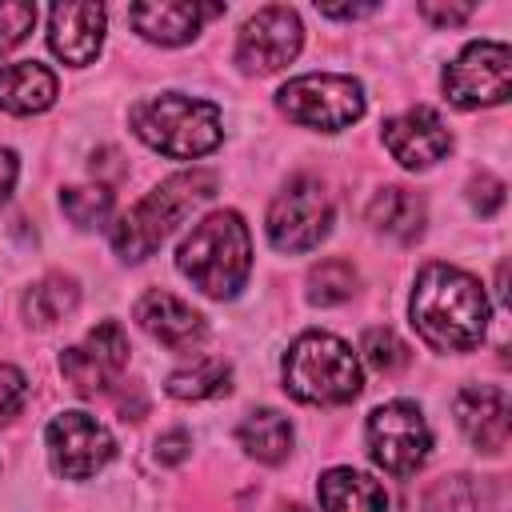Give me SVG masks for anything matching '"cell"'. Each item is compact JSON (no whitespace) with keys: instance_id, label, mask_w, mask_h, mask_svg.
Instances as JSON below:
<instances>
[{"instance_id":"1","label":"cell","mask_w":512,"mask_h":512,"mask_svg":"<svg viewBox=\"0 0 512 512\" xmlns=\"http://www.w3.org/2000/svg\"><path fill=\"white\" fill-rule=\"evenodd\" d=\"M412 324L432 348L468 352L484 340L488 328L484 288L452 264H428L412 288Z\"/></svg>"},{"instance_id":"2","label":"cell","mask_w":512,"mask_h":512,"mask_svg":"<svg viewBox=\"0 0 512 512\" xmlns=\"http://www.w3.org/2000/svg\"><path fill=\"white\" fill-rule=\"evenodd\" d=\"M216 192V172L208 168H192V172H180V176H168L160 188H152L132 212H124L116 224H112V244L124 260H144L152 256L168 236L172 228L196 208L204 204L208 196Z\"/></svg>"},{"instance_id":"3","label":"cell","mask_w":512,"mask_h":512,"mask_svg":"<svg viewBox=\"0 0 512 512\" xmlns=\"http://www.w3.org/2000/svg\"><path fill=\"white\" fill-rule=\"evenodd\" d=\"M180 272L208 296L224 300L236 296L248 268H252V240L236 212H212L204 216L192 236L180 244Z\"/></svg>"},{"instance_id":"4","label":"cell","mask_w":512,"mask_h":512,"mask_svg":"<svg viewBox=\"0 0 512 512\" xmlns=\"http://www.w3.org/2000/svg\"><path fill=\"white\" fill-rule=\"evenodd\" d=\"M132 128L148 148H156L160 156H172V160L204 156L224 136L220 108L212 100H192V96H180V92H164V96H152V100L136 104L132 108Z\"/></svg>"},{"instance_id":"5","label":"cell","mask_w":512,"mask_h":512,"mask_svg":"<svg viewBox=\"0 0 512 512\" xmlns=\"http://www.w3.org/2000/svg\"><path fill=\"white\" fill-rule=\"evenodd\" d=\"M284 388L304 404H348L360 396V364L332 332H304L284 356Z\"/></svg>"},{"instance_id":"6","label":"cell","mask_w":512,"mask_h":512,"mask_svg":"<svg viewBox=\"0 0 512 512\" xmlns=\"http://www.w3.org/2000/svg\"><path fill=\"white\" fill-rule=\"evenodd\" d=\"M280 108L296 124L336 132L364 116V88L352 76L312 72V76H296L280 88Z\"/></svg>"},{"instance_id":"7","label":"cell","mask_w":512,"mask_h":512,"mask_svg":"<svg viewBox=\"0 0 512 512\" xmlns=\"http://www.w3.org/2000/svg\"><path fill=\"white\" fill-rule=\"evenodd\" d=\"M332 204L316 176H296L268 208V240L280 252H308L328 236Z\"/></svg>"},{"instance_id":"8","label":"cell","mask_w":512,"mask_h":512,"mask_svg":"<svg viewBox=\"0 0 512 512\" xmlns=\"http://www.w3.org/2000/svg\"><path fill=\"white\" fill-rule=\"evenodd\" d=\"M368 448H372V460L384 472L412 476L428 460V448H432V436H428V424H424L420 408L408 404V400L380 404L368 416Z\"/></svg>"},{"instance_id":"9","label":"cell","mask_w":512,"mask_h":512,"mask_svg":"<svg viewBox=\"0 0 512 512\" xmlns=\"http://www.w3.org/2000/svg\"><path fill=\"white\" fill-rule=\"evenodd\" d=\"M508 72L512 52L504 40H476L468 44L444 72V92L456 108H484L508 100Z\"/></svg>"},{"instance_id":"10","label":"cell","mask_w":512,"mask_h":512,"mask_svg":"<svg viewBox=\"0 0 512 512\" xmlns=\"http://www.w3.org/2000/svg\"><path fill=\"white\" fill-rule=\"evenodd\" d=\"M300 40H304V28H300V16L284 4H268L260 8L244 28H240V40H236V60L244 72H280L288 60H296L300 52Z\"/></svg>"},{"instance_id":"11","label":"cell","mask_w":512,"mask_h":512,"mask_svg":"<svg viewBox=\"0 0 512 512\" xmlns=\"http://www.w3.org/2000/svg\"><path fill=\"white\" fill-rule=\"evenodd\" d=\"M48 452H52V464H56L60 476L88 480V476H96L112 460L116 444H112L108 428L96 416H88V412H60L48 424Z\"/></svg>"},{"instance_id":"12","label":"cell","mask_w":512,"mask_h":512,"mask_svg":"<svg viewBox=\"0 0 512 512\" xmlns=\"http://www.w3.org/2000/svg\"><path fill=\"white\" fill-rule=\"evenodd\" d=\"M128 368V336L116 320L96 324L80 344H72L60 356V372L68 376V384L80 396H96L104 392L112 380H120V372Z\"/></svg>"},{"instance_id":"13","label":"cell","mask_w":512,"mask_h":512,"mask_svg":"<svg viewBox=\"0 0 512 512\" xmlns=\"http://www.w3.org/2000/svg\"><path fill=\"white\" fill-rule=\"evenodd\" d=\"M384 144L404 168H428L452 148V136L432 108H408L384 124Z\"/></svg>"},{"instance_id":"14","label":"cell","mask_w":512,"mask_h":512,"mask_svg":"<svg viewBox=\"0 0 512 512\" xmlns=\"http://www.w3.org/2000/svg\"><path fill=\"white\" fill-rule=\"evenodd\" d=\"M456 420L480 452L508 448V392L500 384H468L456 392Z\"/></svg>"},{"instance_id":"15","label":"cell","mask_w":512,"mask_h":512,"mask_svg":"<svg viewBox=\"0 0 512 512\" xmlns=\"http://www.w3.org/2000/svg\"><path fill=\"white\" fill-rule=\"evenodd\" d=\"M104 40V8L100 4H52L48 12V44L68 64H88Z\"/></svg>"},{"instance_id":"16","label":"cell","mask_w":512,"mask_h":512,"mask_svg":"<svg viewBox=\"0 0 512 512\" xmlns=\"http://www.w3.org/2000/svg\"><path fill=\"white\" fill-rule=\"evenodd\" d=\"M136 320H140V328H144L148 336H156L164 348H176V352L200 344L204 332H208V328H204V316H200L196 308H188L180 296L164 292V288L140 296Z\"/></svg>"},{"instance_id":"17","label":"cell","mask_w":512,"mask_h":512,"mask_svg":"<svg viewBox=\"0 0 512 512\" xmlns=\"http://www.w3.org/2000/svg\"><path fill=\"white\" fill-rule=\"evenodd\" d=\"M220 8H204V4H188V0H160V4H132L128 20L136 24L140 36L156 40V44H184L200 32L204 16H216Z\"/></svg>"},{"instance_id":"18","label":"cell","mask_w":512,"mask_h":512,"mask_svg":"<svg viewBox=\"0 0 512 512\" xmlns=\"http://www.w3.org/2000/svg\"><path fill=\"white\" fill-rule=\"evenodd\" d=\"M324 512H388V496L380 480L356 472V468H328L316 484Z\"/></svg>"},{"instance_id":"19","label":"cell","mask_w":512,"mask_h":512,"mask_svg":"<svg viewBox=\"0 0 512 512\" xmlns=\"http://www.w3.org/2000/svg\"><path fill=\"white\" fill-rule=\"evenodd\" d=\"M56 100V76L36 64V60H20L0 68V108L12 116H28V112H44Z\"/></svg>"},{"instance_id":"20","label":"cell","mask_w":512,"mask_h":512,"mask_svg":"<svg viewBox=\"0 0 512 512\" xmlns=\"http://www.w3.org/2000/svg\"><path fill=\"white\" fill-rule=\"evenodd\" d=\"M412 512H496V504L472 476H440L412 500Z\"/></svg>"},{"instance_id":"21","label":"cell","mask_w":512,"mask_h":512,"mask_svg":"<svg viewBox=\"0 0 512 512\" xmlns=\"http://www.w3.org/2000/svg\"><path fill=\"white\" fill-rule=\"evenodd\" d=\"M368 220L380 232L396 236V240H416L420 228H424V200L416 192H408V188H384V192L372 196Z\"/></svg>"},{"instance_id":"22","label":"cell","mask_w":512,"mask_h":512,"mask_svg":"<svg viewBox=\"0 0 512 512\" xmlns=\"http://www.w3.org/2000/svg\"><path fill=\"white\" fill-rule=\"evenodd\" d=\"M240 444L248 448V456H256L260 464H280L292 448V424L288 416H280L276 408H256L244 416L240 424Z\"/></svg>"},{"instance_id":"23","label":"cell","mask_w":512,"mask_h":512,"mask_svg":"<svg viewBox=\"0 0 512 512\" xmlns=\"http://www.w3.org/2000/svg\"><path fill=\"white\" fill-rule=\"evenodd\" d=\"M228 384H232V368L216 356H200L196 364L168 376V392L176 400H208V396L228 392Z\"/></svg>"},{"instance_id":"24","label":"cell","mask_w":512,"mask_h":512,"mask_svg":"<svg viewBox=\"0 0 512 512\" xmlns=\"http://www.w3.org/2000/svg\"><path fill=\"white\" fill-rule=\"evenodd\" d=\"M76 300H80V292H76V284L68 276H44L24 296V312L36 324H56V320H64L76 308Z\"/></svg>"},{"instance_id":"25","label":"cell","mask_w":512,"mask_h":512,"mask_svg":"<svg viewBox=\"0 0 512 512\" xmlns=\"http://www.w3.org/2000/svg\"><path fill=\"white\" fill-rule=\"evenodd\" d=\"M352 292H356V268H352V260H344V256H332V260L316 264L312 276H308V296H312V304H340V300H348Z\"/></svg>"},{"instance_id":"26","label":"cell","mask_w":512,"mask_h":512,"mask_svg":"<svg viewBox=\"0 0 512 512\" xmlns=\"http://www.w3.org/2000/svg\"><path fill=\"white\" fill-rule=\"evenodd\" d=\"M60 204H64V216H68L72 224L92 228V224H100V220L108 216V208H112V192H108V188H100V184L68 188Z\"/></svg>"},{"instance_id":"27","label":"cell","mask_w":512,"mask_h":512,"mask_svg":"<svg viewBox=\"0 0 512 512\" xmlns=\"http://www.w3.org/2000/svg\"><path fill=\"white\" fill-rule=\"evenodd\" d=\"M364 356L376 372H396L408 364V344L392 328H368L364 332Z\"/></svg>"},{"instance_id":"28","label":"cell","mask_w":512,"mask_h":512,"mask_svg":"<svg viewBox=\"0 0 512 512\" xmlns=\"http://www.w3.org/2000/svg\"><path fill=\"white\" fill-rule=\"evenodd\" d=\"M32 24H36V8H32V4H24V0L0 4V56H4L8 48H16V44L32 32Z\"/></svg>"},{"instance_id":"29","label":"cell","mask_w":512,"mask_h":512,"mask_svg":"<svg viewBox=\"0 0 512 512\" xmlns=\"http://www.w3.org/2000/svg\"><path fill=\"white\" fill-rule=\"evenodd\" d=\"M28 400V380L20 368L0 364V420H12Z\"/></svg>"},{"instance_id":"30","label":"cell","mask_w":512,"mask_h":512,"mask_svg":"<svg viewBox=\"0 0 512 512\" xmlns=\"http://www.w3.org/2000/svg\"><path fill=\"white\" fill-rule=\"evenodd\" d=\"M500 204H504V184H500L496 176H480V180H472V208H476L480 216H492Z\"/></svg>"},{"instance_id":"31","label":"cell","mask_w":512,"mask_h":512,"mask_svg":"<svg viewBox=\"0 0 512 512\" xmlns=\"http://www.w3.org/2000/svg\"><path fill=\"white\" fill-rule=\"evenodd\" d=\"M420 12H424L432 24L444 28V24H464V20L472 16V4H448V8H444V4H420Z\"/></svg>"},{"instance_id":"32","label":"cell","mask_w":512,"mask_h":512,"mask_svg":"<svg viewBox=\"0 0 512 512\" xmlns=\"http://www.w3.org/2000/svg\"><path fill=\"white\" fill-rule=\"evenodd\" d=\"M188 432H168V436H160L156 440V456L164 460V464H176V460H184V452H188Z\"/></svg>"},{"instance_id":"33","label":"cell","mask_w":512,"mask_h":512,"mask_svg":"<svg viewBox=\"0 0 512 512\" xmlns=\"http://www.w3.org/2000/svg\"><path fill=\"white\" fill-rule=\"evenodd\" d=\"M12 184H16V156L8 148H0V204L8 200Z\"/></svg>"},{"instance_id":"34","label":"cell","mask_w":512,"mask_h":512,"mask_svg":"<svg viewBox=\"0 0 512 512\" xmlns=\"http://www.w3.org/2000/svg\"><path fill=\"white\" fill-rule=\"evenodd\" d=\"M320 12H324V16H340V20H356V16H372L376 4H356V8H328V4H324Z\"/></svg>"},{"instance_id":"35","label":"cell","mask_w":512,"mask_h":512,"mask_svg":"<svg viewBox=\"0 0 512 512\" xmlns=\"http://www.w3.org/2000/svg\"><path fill=\"white\" fill-rule=\"evenodd\" d=\"M280 512H308L304 504H288V508H280Z\"/></svg>"}]
</instances>
